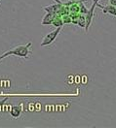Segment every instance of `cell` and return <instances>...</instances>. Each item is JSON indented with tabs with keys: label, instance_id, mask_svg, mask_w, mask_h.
Masks as SVG:
<instances>
[{
	"label": "cell",
	"instance_id": "obj_1",
	"mask_svg": "<svg viewBox=\"0 0 116 128\" xmlns=\"http://www.w3.org/2000/svg\"><path fill=\"white\" fill-rule=\"evenodd\" d=\"M32 46V43L31 42H28L26 45H20V46H17L15 48H11L7 52H5L3 54L0 56V61L4 58H6L7 56H19L21 58H25V59H28L29 54H32V50H30Z\"/></svg>",
	"mask_w": 116,
	"mask_h": 128
},
{
	"label": "cell",
	"instance_id": "obj_2",
	"mask_svg": "<svg viewBox=\"0 0 116 128\" xmlns=\"http://www.w3.org/2000/svg\"><path fill=\"white\" fill-rule=\"evenodd\" d=\"M61 30H62V27H58V28L55 29L54 31L50 32L49 34L45 35V36L42 38L40 46H41V47H47V46L52 45V44L55 42V40L57 39V37L59 36V34H60Z\"/></svg>",
	"mask_w": 116,
	"mask_h": 128
},
{
	"label": "cell",
	"instance_id": "obj_3",
	"mask_svg": "<svg viewBox=\"0 0 116 128\" xmlns=\"http://www.w3.org/2000/svg\"><path fill=\"white\" fill-rule=\"evenodd\" d=\"M98 2H99V0H93V5H92V7L89 9L88 13L85 15V16H86V27H85V30H86V32H88V30H89V27H90L92 22H93L94 15H95V8L97 7Z\"/></svg>",
	"mask_w": 116,
	"mask_h": 128
},
{
	"label": "cell",
	"instance_id": "obj_4",
	"mask_svg": "<svg viewBox=\"0 0 116 128\" xmlns=\"http://www.w3.org/2000/svg\"><path fill=\"white\" fill-rule=\"evenodd\" d=\"M97 7L101 9V11H102V13H103L104 15H110V16H115L116 18V7L115 6H113V5H111V4H108V5H105V6H102V5L99 4V2H98Z\"/></svg>",
	"mask_w": 116,
	"mask_h": 128
},
{
	"label": "cell",
	"instance_id": "obj_5",
	"mask_svg": "<svg viewBox=\"0 0 116 128\" xmlns=\"http://www.w3.org/2000/svg\"><path fill=\"white\" fill-rule=\"evenodd\" d=\"M55 16L54 14H51V13H46L44 16L42 18L41 20V24L42 25H51L53 24V20L55 18Z\"/></svg>",
	"mask_w": 116,
	"mask_h": 128
},
{
	"label": "cell",
	"instance_id": "obj_6",
	"mask_svg": "<svg viewBox=\"0 0 116 128\" xmlns=\"http://www.w3.org/2000/svg\"><path fill=\"white\" fill-rule=\"evenodd\" d=\"M63 4V3H62ZM62 4H52V5H48V6H45L43 7V10L46 11V13H51V14H54V15H57L58 14V11L61 5Z\"/></svg>",
	"mask_w": 116,
	"mask_h": 128
},
{
	"label": "cell",
	"instance_id": "obj_7",
	"mask_svg": "<svg viewBox=\"0 0 116 128\" xmlns=\"http://www.w3.org/2000/svg\"><path fill=\"white\" fill-rule=\"evenodd\" d=\"M10 114H11L12 118H19L21 116V114H22V110H21V108H20L19 106H14V107H12V109H11V111H10Z\"/></svg>",
	"mask_w": 116,
	"mask_h": 128
},
{
	"label": "cell",
	"instance_id": "obj_8",
	"mask_svg": "<svg viewBox=\"0 0 116 128\" xmlns=\"http://www.w3.org/2000/svg\"><path fill=\"white\" fill-rule=\"evenodd\" d=\"M53 25L56 26V27H63L64 25V22H63V18L60 15H56L55 16V18L53 20Z\"/></svg>",
	"mask_w": 116,
	"mask_h": 128
},
{
	"label": "cell",
	"instance_id": "obj_9",
	"mask_svg": "<svg viewBox=\"0 0 116 128\" xmlns=\"http://www.w3.org/2000/svg\"><path fill=\"white\" fill-rule=\"evenodd\" d=\"M78 25L82 28L86 27V16L85 15H79V18H78Z\"/></svg>",
	"mask_w": 116,
	"mask_h": 128
},
{
	"label": "cell",
	"instance_id": "obj_10",
	"mask_svg": "<svg viewBox=\"0 0 116 128\" xmlns=\"http://www.w3.org/2000/svg\"><path fill=\"white\" fill-rule=\"evenodd\" d=\"M63 18V22H64V24H70V22H72V18H71V15H64V16H62Z\"/></svg>",
	"mask_w": 116,
	"mask_h": 128
},
{
	"label": "cell",
	"instance_id": "obj_11",
	"mask_svg": "<svg viewBox=\"0 0 116 128\" xmlns=\"http://www.w3.org/2000/svg\"><path fill=\"white\" fill-rule=\"evenodd\" d=\"M83 2H84V1L80 2V4H79V5H80V12H79V13H80V14H82V15H86V14L88 13V11H89V10L85 7V5L83 4Z\"/></svg>",
	"mask_w": 116,
	"mask_h": 128
},
{
	"label": "cell",
	"instance_id": "obj_12",
	"mask_svg": "<svg viewBox=\"0 0 116 128\" xmlns=\"http://www.w3.org/2000/svg\"><path fill=\"white\" fill-rule=\"evenodd\" d=\"M109 4H111V5L116 7V0H109Z\"/></svg>",
	"mask_w": 116,
	"mask_h": 128
},
{
	"label": "cell",
	"instance_id": "obj_13",
	"mask_svg": "<svg viewBox=\"0 0 116 128\" xmlns=\"http://www.w3.org/2000/svg\"><path fill=\"white\" fill-rule=\"evenodd\" d=\"M55 1H56L57 3H59V4H62V3H63V2L61 1V0H55Z\"/></svg>",
	"mask_w": 116,
	"mask_h": 128
},
{
	"label": "cell",
	"instance_id": "obj_14",
	"mask_svg": "<svg viewBox=\"0 0 116 128\" xmlns=\"http://www.w3.org/2000/svg\"><path fill=\"white\" fill-rule=\"evenodd\" d=\"M69 1H72V2H76V1H80V0H69Z\"/></svg>",
	"mask_w": 116,
	"mask_h": 128
},
{
	"label": "cell",
	"instance_id": "obj_15",
	"mask_svg": "<svg viewBox=\"0 0 116 128\" xmlns=\"http://www.w3.org/2000/svg\"><path fill=\"white\" fill-rule=\"evenodd\" d=\"M0 1H1V0H0Z\"/></svg>",
	"mask_w": 116,
	"mask_h": 128
}]
</instances>
